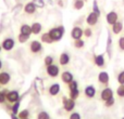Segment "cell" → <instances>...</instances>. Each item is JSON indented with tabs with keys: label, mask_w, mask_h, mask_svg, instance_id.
Returning <instances> with one entry per match:
<instances>
[{
	"label": "cell",
	"mask_w": 124,
	"mask_h": 119,
	"mask_svg": "<svg viewBox=\"0 0 124 119\" xmlns=\"http://www.w3.org/2000/svg\"><path fill=\"white\" fill-rule=\"evenodd\" d=\"M122 2H123V4H124V0H122Z\"/></svg>",
	"instance_id": "45"
},
{
	"label": "cell",
	"mask_w": 124,
	"mask_h": 119,
	"mask_svg": "<svg viewBox=\"0 0 124 119\" xmlns=\"http://www.w3.org/2000/svg\"><path fill=\"white\" fill-rule=\"evenodd\" d=\"M54 63V58L52 55H46L45 59H44V65L47 67V66L51 65V64Z\"/></svg>",
	"instance_id": "28"
},
{
	"label": "cell",
	"mask_w": 124,
	"mask_h": 119,
	"mask_svg": "<svg viewBox=\"0 0 124 119\" xmlns=\"http://www.w3.org/2000/svg\"><path fill=\"white\" fill-rule=\"evenodd\" d=\"M2 51V47H1V45H0V52Z\"/></svg>",
	"instance_id": "44"
},
{
	"label": "cell",
	"mask_w": 124,
	"mask_h": 119,
	"mask_svg": "<svg viewBox=\"0 0 124 119\" xmlns=\"http://www.w3.org/2000/svg\"><path fill=\"white\" fill-rule=\"evenodd\" d=\"M26 119H30V118H26Z\"/></svg>",
	"instance_id": "46"
},
{
	"label": "cell",
	"mask_w": 124,
	"mask_h": 119,
	"mask_svg": "<svg viewBox=\"0 0 124 119\" xmlns=\"http://www.w3.org/2000/svg\"><path fill=\"white\" fill-rule=\"evenodd\" d=\"M73 46L76 49H83L84 46H85V41L83 39H76V40L73 41Z\"/></svg>",
	"instance_id": "27"
},
{
	"label": "cell",
	"mask_w": 124,
	"mask_h": 119,
	"mask_svg": "<svg viewBox=\"0 0 124 119\" xmlns=\"http://www.w3.org/2000/svg\"><path fill=\"white\" fill-rule=\"evenodd\" d=\"M32 2L36 6L37 9H44L46 7V2L44 0H32Z\"/></svg>",
	"instance_id": "30"
},
{
	"label": "cell",
	"mask_w": 124,
	"mask_h": 119,
	"mask_svg": "<svg viewBox=\"0 0 124 119\" xmlns=\"http://www.w3.org/2000/svg\"><path fill=\"white\" fill-rule=\"evenodd\" d=\"M11 80V75L8 72H0V86H7Z\"/></svg>",
	"instance_id": "18"
},
{
	"label": "cell",
	"mask_w": 124,
	"mask_h": 119,
	"mask_svg": "<svg viewBox=\"0 0 124 119\" xmlns=\"http://www.w3.org/2000/svg\"><path fill=\"white\" fill-rule=\"evenodd\" d=\"M40 41L43 43H47V45H51V43H54V41L52 40L51 36L49 35V33H43L40 36Z\"/></svg>",
	"instance_id": "21"
},
{
	"label": "cell",
	"mask_w": 124,
	"mask_h": 119,
	"mask_svg": "<svg viewBox=\"0 0 124 119\" xmlns=\"http://www.w3.org/2000/svg\"><path fill=\"white\" fill-rule=\"evenodd\" d=\"M6 100L8 103L10 104H13V103L17 102V101L21 100V95H20V92L17 90H11V91H8L6 94Z\"/></svg>",
	"instance_id": "2"
},
{
	"label": "cell",
	"mask_w": 124,
	"mask_h": 119,
	"mask_svg": "<svg viewBox=\"0 0 124 119\" xmlns=\"http://www.w3.org/2000/svg\"><path fill=\"white\" fill-rule=\"evenodd\" d=\"M48 33H49V35L51 36L52 40H54V42H58V41H60L62 39V37H63L64 33H65V28H64L63 25H59V26H56V27L50 28V29L48 30Z\"/></svg>",
	"instance_id": "1"
},
{
	"label": "cell",
	"mask_w": 124,
	"mask_h": 119,
	"mask_svg": "<svg viewBox=\"0 0 124 119\" xmlns=\"http://www.w3.org/2000/svg\"><path fill=\"white\" fill-rule=\"evenodd\" d=\"M2 66H3V63H2V61L0 60V70L2 69Z\"/></svg>",
	"instance_id": "43"
},
{
	"label": "cell",
	"mask_w": 124,
	"mask_h": 119,
	"mask_svg": "<svg viewBox=\"0 0 124 119\" xmlns=\"http://www.w3.org/2000/svg\"><path fill=\"white\" fill-rule=\"evenodd\" d=\"M68 88H69V91L70 90H74V89H77L78 88V82L76 80H72L70 83L68 85Z\"/></svg>",
	"instance_id": "36"
},
{
	"label": "cell",
	"mask_w": 124,
	"mask_h": 119,
	"mask_svg": "<svg viewBox=\"0 0 124 119\" xmlns=\"http://www.w3.org/2000/svg\"><path fill=\"white\" fill-rule=\"evenodd\" d=\"M116 95L121 99H124V85H120L116 89Z\"/></svg>",
	"instance_id": "33"
},
{
	"label": "cell",
	"mask_w": 124,
	"mask_h": 119,
	"mask_svg": "<svg viewBox=\"0 0 124 119\" xmlns=\"http://www.w3.org/2000/svg\"><path fill=\"white\" fill-rule=\"evenodd\" d=\"M62 105H63V109L68 113H72L75 108V101L70 98L63 96L62 98Z\"/></svg>",
	"instance_id": "3"
},
{
	"label": "cell",
	"mask_w": 124,
	"mask_h": 119,
	"mask_svg": "<svg viewBox=\"0 0 124 119\" xmlns=\"http://www.w3.org/2000/svg\"><path fill=\"white\" fill-rule=\"evenodd\" d=\"M94 64L99 68H102L105 67L106 65V60H105V55L103 54H96L94 55Z\"/></svg>",
	"instance_id": "13"
},
{
	"label": "cell",
	"mask_w": 124,
	"mask_h": 119,
	"mask_svg": "<svg viewBox=\"0 0 124 119\" xmlns=\"http://www.w3.org/2000/svg\"><path fill=\"white\" fill-rule=\"evenodd\" d=\"M98 19H99V15H97L96 13L92 11V12L87 15V17H86V23L89 26H95L98 23Z\"/></svg>",
	"instance_id": "14"
},
{
	"label": "cell",
	"mask_w": 124,
	"mask_h": 119,
	"mask_svg": "<svg viewBox=\"0 0 124 119\" xmlns=\"http://www.w3.org/2000/svg\"><path fill=\"white\" fill-rule=\"evenodd\" d=\"M111 30L114 35H119L123 30V23L121 21H118L111 26Z\"/></svg>",
	"instance_id": "19"
},
{
	"label": "cell",
	"mask_w": 124,
	"mask_h": 119,
	"mask_svg": "<svg viewBox=\"0 0 124 119\" xmlns=\"http://www.w3.org/2000/svg\"><path fill=\"white\" fill-rule=\"evenodd\" d=\"M30 51L32 52L33 54H39L43 52L44 47H43V42L39 40H33L31 41L30 43Z\"/></svg>",
	"instance_id": "4"
},
{
	"label": "cell",
	"mask_w": 124,
	"mask_h": 119,
	"mask_svg": "<svg viewBox=\"0 0 124 119\" xmlns=\"http://www.w3.org/2000/svg\"><path fill=\"white\" fill-rule=\"evenodd\" d=\"M20 33H22V34H24V35H28V36H31V35L33 34L31 25H28V24H22L21 27H20Z\"/></svg>",
	"instance_id": "22"
},
{
	"label": "cell",
	"mask_w": 124,
	"mask_h": 119,
	"mask_svg": "<svg viewBox=\"0 0 124 119\" xmlns=\"http://www.w3.org/2000/svg\"><path fill=\"white\" fill-rule=\"evenodd\" d=\"M69 119H82V117H81V115H79V113H77V112H72L71 115L69 116Z\"/></svg>",
	"instance_id": "39"
},
{
	"label": "cell",
	"mask_w": 124,
	"mask_h": 119,
	"mask_svg": "<svg viewBox=\"0 0 124 119\" xmlns=\"http://www.w3.org/2000/svg\"><path fill=\"white\" fill-rule=\"evenodd\" d=\"M109 80H110V77L107 72H100L98 74V82L100 83V85L105 86V87H108Z\"/></svg>",
	"instance_id": "10"
},
{
	"label": "cell",
	"mask_w": 124,
	"mask_h": 119,
	"mask_svg": "<svg viewBox=\"0 0 124 119\" xmlns=\"http://www.w3.org/2000/svg\"><path fill=\"white\" fill-rule=\"evenodd\" d=\"M32 27V33L34 35H39L43 32V25H41L39 22H34V23L31 25Z\"/></svg>",
	"instance_id": "20"
},
{
	"label": "cell",
	"mask_w": 124,
	"mask_h": 119,
	"mask_svg": "<svg viewBox=\"0 0 124 119\" xmlns=\"http://www.w3.org/2000/svg\"><path fill=\"white\" fill-rule=\"evenodd\" d=\"M84 36V29L79 26H74L71 30V37L72 39L76 40V39H82V37Z\"/></svg>",
	"instance_id": "8"
},
{
	"label": "cell",
	"mask_w": 124,
	"mask_h": 119,
	"mask_svg": "<svg viewBox=\"0 0 124 119\" xmlns=\"http://www.w3.org/2000/svg\"><path fill=\"white\" fill-rule=\"evenodd\" d=\"M106 20H107V23L109 24V25H113L116 22L119 21V14L118 12H116V11H110L109 13L107 14V16H106Z\"/></svg>",
	"instance_id": "11"
},
{
	"label": "cell",
	"mask_w": 124,
	"mask_h": 119,
	"mask_svg": "<svg viewBox=\"0 0 124 119\" xmlns=\"http://www.w3.org/2000/svg\"><path fill=\"white\" fill-rule=\"evenodd\" d=\"M44 1H47L49 6H54V1L52 0H44Z\"/></svg>",
	"instance_id": "42"
},
{
	"label": "cell",
	"mask_w": 124,
	"mask_h": 119,
	"mask_svg": "<svg viewBox=\"0 0 124 119\" xmlns=\"http://www.w3.org/2000/svg\"><path fill=\"white\" fill-rule=\"evenodd\" d=\"M84 6H85V1L84 0H74V2H73V9L74 10H82V9L84 8Z\"/></svg>",
	"instance_id": "23"
},
{
	"label": "cell",
	"mask_w": 124,
	"mask_h": 119,
	"mask_svg": "<svg viewBox=\"0 0 124 119\" xmlns=\"http://www.w3.org/2000/svg\"><path fill=\"white\" fill-rule=\"evenodd\" d=\"M37 119H51V117L46 111H41L37 114Z\"/></svg>",
	"instance_id": "31"
},
{
	"label": "cell",
	"mask_w": 124,
	"mask_h": 119,
	"mask_svg": "<svg viewBox=\"0 0 124 119\" xmlns=\"http://www.w3.org/2000/svg\"><path fill=\"white\" fill-rule=\"evenodd\" d=\"M31 36H28V35H24L22 34V33H20L19 35H17V41H19L20 43H26L28 41V39H30Z\"/></svg>",
	"instance_id": "26"
},
{
	"label": "cell",
	"mask_w": 124,
	"mask_h": 119,
	"mask_svg": "<svg viewBox=\"0 0 124 119\" xmlns=\"http://www.w3.org/2000/svg\"><path fill=\"white\" fill-rule=\"evenodd\" d=\"M17 116L20 117V119H26L30 118V111L28 109H23V111H20Z\"/></svg>",
	"instance_id": "29"
},
{
	"label": "cell",
	"mask_w": 124,
	"mask_h": 119,
	"mask_svg": "<svg viewBox=\"0 0 124 119\" xmlns=\"http://www.w3.org/2000/svg\"><path fill=\"white\" fill-rule=\"evenodd\" d=\"M113 98V91H112L111 88L109 87H106L105 89L101 90L100 92V100L102 101V102H106V101H108L109 99Z\"/></svg>",
	"instance_id": "7"
},
{
	"label": "cell",
	"mask_w": 124,
	"mask_h": 119,
	"mask_svg": "<svg viewBox=\"0 0 124 119\" xmlns=\"http://www.w3.org/2000/svg\"><path fill=\"white\" fill-rule=\"evenodd\" d=\"M9 90H7V89H3V90H1L0 91V104H4V103L7 102V100H6V94H7V92H8Z\"/></svg>",
	"instance_id": "32"
},
{
	"label": "cell",
	"mask_w": 124,
	"mask_h": 119,
	"mask_svg": "<svg viewBox=\"0 0 124 119\" xmlns=\"http://www.w3.org/2000/svg\"><path fill=\"white\" fill-rule=\"evenodd\" d=\"M78 96H79V90H78V88L77 89H74V90H70L69 91V98L70 99H72V100H77L78 99Z\"/></svg>",
	"instance_id": "24"
},
{
	"label": "cell",
	"mask_w": 124,
	"mask_h": 119,
	"mask_svg": "<svg viewBox=\"0 0 124 119\" xmlns=\"http://www.w3.org/2000/svg\"><path fill=\"white\" fill-rule=\"evenodd\" d=\"M122 119H124V117H123V118H122Z\"/></svg>",
	"instance_id": "47"
},
{
	"label": "cell",
	"mask_w": 124,
	"mask_h": 119,
	"mask_svg": "<svg viewBox=\"0 0 124 119\" xmlns=\"http://www.w3.org/2000/svg\"><path fill=\"white\" fill-rule=\"evenodd\" d=\"M84 95L87 99H94L96 96V88L94 86L89 85L84 89Z\"/></svg>",
	"instance_id": "16"
},
{
	"label": "cell",
	"mask_w": 124,
	"mask_h": 119,
	"mask_svg": "<svg viewBox=\"0 0 124 119\" xmlns=\"http://www.w3.org/2000/svg\"><path fill=\"white\" fill-rule=\"evenodd\" d=\"M118 47L120 51H124V36L120 37V39L118 40Z\"/></svg>",
	"instance_id": "38"
},
{
	"label": "cell",
	"mask_w": 124,
	"mask_h": 119,
	"mask_svg": "<svg viewBox=\"0 0 124 119\" xmlns=\"http://www.w3.org/2000/svg\"><path fill=\"white\" fill-rule=\"evenodd\" d=\"M10 117H11V119H20L19 116H17V115H15V114H12V113H11Z\"/></svg>",
	"instance_id": "41"
},
{
	"label": "cell",
	"mask_w": 124,
	"mask_h": 119,
	"mask_svg": "<svg viewBox=\"0 0 124 119\" xmlns=\"http://www.w3.org/2000/svg\"><path fill=\"white\" fill-rule=\"evenodd\" d=\"M93 12H95L97 15L100 16V9H99V7H98L97 0H94V1H93Z\"/></svg>",
	"instance_id": "34"
},
{
	"label": "cell",
	"mask_w": 124,
	"mask_h": 119,
	"mask_svg": "<svg viewBox=\"0 0 124 119\" xmlns=\"http://www.w3.org/2000/svg\"><path fill=\"white\" fill-rule=\"evenodd\" d=\"M84 36L86 37V38H90V37L93 36V30L90 27H86L85 29H84Z\"/></svg>",
	"instance_id": "37"
},
{
	"label": "cell",
	"mask_w": 124,
	"mask_h": 119,
	"mask_svg": "<svg viewBox=\"0 0 124 119\" xmlns=\"http://www.w3.org/2000/svg\"><path fill=\"white\" fill-rule=\"evenodd\" d=\"M70 62H71L70 54H69L68 52H62L60 54V56H59V64H60L61 66H66L70 64Z\"/></svg>",
	"instance_id": "17"
},
{
	"label": "cell",
	"mask_w": 124,
	"mask_h": 119,
	"mask_svg": "<svg viewBox=\"0 0 124 119\" xmlns=\"http://www.w3.org/2000/svg\"><path fill=\"white\" fill-rule=\"evenodd\" d=\"M46 73H47V75L49 77H51V78H57V77L60 75V67H59V65L54 63L46 67Z\"/></svg>",
	"instance_id": "6"
},
{
	"label": "cell",
	"mask_w": 124,
	"mask_h": 119,
	"mask_svg": "<svg viewBox=\"0 0 124 119\" xmlns=\"http://www.w3.org/2000/svg\"><path fill=\"white\" fill-rule=\"evenodd\" d=\"M61 80L62 82H64L65 85H69L72 80H74V76L71 72L69 70H64V72L61 73Z\"/></svg>",
	"instance_id": "15"
},
{
	"label": "cell",
	"mask_w": 124,
	"mask_h": 119,
	"mask_svg": "<svg viewBox=\"0 0 124 119\" xmlns=\"http://www.w3.org/2000/svg\"><path fill=\"white\" fill-rule=\"evenodd\" d=\"M14 46H15V40L12 38V37H7V38H4L1 42L2 50H4V51H7V52L12 51Z\"/></svg>",
	"instance_id": "5"
},
{
	"label": "cell",
	"mask_w": 124,
	"mask_h": 119,
	"mask_svg": "<svg viewBox=\"0 0 124 119\" xmlns=\"http://www.w3.org/2000/svg\"><path fill=\"white\" fill-rule=\"evenodd\" d=\"M20 106H21V102H20V101H17V102L13 103L12 106L10 107L11 113H12V114H15V115H17V114H19V112H20Z\"/></svg>",
	"instance_id": "25"
},
{
	"label": "cell",
	"mask_w": 124,
	"mask_h": 119,
	"mask_svg": "<svg viewBox=\"0 0 124 119\" xmlns=\"http://www.w3.org/2000/svg\"><path fill=\"white\" fill-rule=\"evenodd\" d=\"M114 102H116L114 98L109 99L108 101H106V102H105V106H106V107H111V106H113V105H114Z\"/></svg>",
	"instance_id": "40"
},
{
	"label": "cell",
	"mask_w": 124,
	"mask_h": 119,
	"mask_svg": "<svg viewBox=\"0 0 124 119\" xmlns=\"http://www.w3.org/2000/svg\"><path fill=\"white\" fill-rule=\"evenodd\" d=\"M36 11H37L36 6H35L32 1L25 3L23 7V12L26 13V14H28V15H32V14H34V13H36Z\"/></svg>",
	"instance_id": "12"
},
{
	"label": "cell",
	"mask_w": 124,
	"mask_h": 119,
	"mask_svg": "<svg viewBox=\"0 0 124 119\" xmlns=\"http://www.w3.org/2000/svg\"><path fill=\"white\" fill-rule=\"evenodd\" d=\"M116 80H118L119 85H124V70H121V72L118 74Z\"/></svg>",
	"instance_id": "35"
},
{
	"label": "cell",
	"mask_w": 124,
	"mask_h": 119,
	"mask_svg": "<svg viewBox=\"0 0 124 119\" xmlns=\"http://www.w3.org/2000/svg\"><path fill=\"white\" fill-rule=\"evenodd\" d=\"M61 91V87L58 82L51 83V85L48 87V94L50 96H57Z\"/></svg>",
	"instance_id": "9"
}]
</instances>
